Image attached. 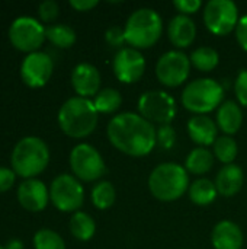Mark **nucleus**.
<instances>
[{
    "label": "nucleus",
    "instance_id": "1",
    "mask_svg": "<svg viewBox=\"0 0 247 249\" xmlns=\"http://www.w3.org/2000/svg\"><path fill=\"white\" fill-rule=\"evenodd\" d=\"M106 136L111 144L131 158H143L156 146V128L135 112H121L108 123Z\"/></svg>",
    "mask_w": 247,
    "mask_h": 249
},
{
    "label": "nucleus",
    "instance_id": "2",
    "mask_svg": "<svg viewBox=\"0 0 247 249\" xmlns=\"http://www.w3.org/2000/svg\"><path fill=\"white\" fill-rule=\"evenodd\" d=\"M99 112L93 101L82 96L68 98L58 111L60 128L73 139H83L92 134L98 125Z\"/></svg>",
    "mask_w": 247,
    "mask_h": 249
},
{
    "label": "nucleus",
    "instance_id": "3",
    "mask_svg": "<svg viewBox=\"0 0 247 249\" xmlns=\"http://www.w3.org/2000/svg\"><path fill=\"white\" fill-rule=\"evenodd\" d=\"M148 190L159 201H176L189 190L188 171L175 162L160 163L148 177Z\"/></svg>",
    "mask_w": 247,
    "mask_h": 249
},
{
    "label": "nucleus",
    "instance_id": "4",
    "mask_svg": "<svg viewBox=\"0 0 247 249\" xmlns=\"http://www.w3.org/2000/svg\"><path fill=\"white\" fill-rule=\"evenodd\" d=\"M10 162L16 175L31 179L48 166L49 149L42 139L28 136L15 144Z\"/></svg>",
    "mask_w": 247,
    "mask_h": 249
},
{
    "label": "nucleus",
    "instance_id": "5",
    "mask_svg": "<svg viewBox=\"0 0 247 249\" xmlns=\"http://www.w3.org/2000/svg\"><path fill=\"white\" fill-rule=\"evenodd\" d=\"M124 31L130 47L135 50H146L160 39L163 34V19L154 9L141 7L130 15Z\"/></svg>",
    "mask_w": 247,
    "mask_h": 249
},
{
    "label": "nucleus",
    "instance_id": "6",
    "mask_svg": "<svg viewBox=\"0 0 247 249\" xmlns=\"http://www.w3.org/2000/svg\"><path fill=\"white\" fill-rule=\"evenodd\" d=\"M224 99L223 86L208 77L195 79L189 82L181 96L185 109L194 112L195 115H207L208 112L220 108Z\"/></svg>",
    "mask_w": 247,
    "mask_h": 249
},
{
    "label": "nucleus",
    "instance_id": "7",
    "mask_svg": "<svg viewBox=\"0 0 247 249\" xmlns=\"http://www.w3.org/2000/svg\"><path fill=\"white\" fill-rule=\"evenodd\" d=\"M138 112L151 124H170L176 114L178 105L175 98L165 90H147L138 99Z\"/></svg>",
    "mask_w": 247,
    "mask_h": 249
},
{
    "label": "nucleus",
    "instance_id": "8",
    "mask_svg": "<svg viewBox=\"0 0 247 249\" xmlns=\"http://www.w3.org/2000/svg\"><path fill=\"white\" fill-rule=\"evenodd\" d=\"M70 166L77 179L92 182L102 178L106 172V165L96 147L87 143H80L70 153Z\"/></svg>",
    "mask_w": 247,
    "mask_h": 249
},
{
    "label": "nucleus",
    "instance_id": "9",
    "mask_svg": "<svg viewBox=\"0 0 247 249\" xmlns=\"http://www.w3.org/2000/svg\"><path fill=\"white\" fill-rule=\"evenodd\" d=\"M49 200L60 212L76 213L84 203V190L76 177L61 174L51 182Z\"/></svg>",
    "mask_w": 247,
    "mask_h": 249
},
{
    "label": "nucleus",
    "instance_id": "10",
    "mask_svg": "<svg viewBox=\"0 0 247 249\" xmlns=\"http://www.w3.org/2000/svg\"><path fill=\"white\" fill-rule=\"evenodd\" d=\"M204 23L214 35H229L239 23L237 4L231 0H210L204 7Z\"/></svg>",
    "mask_w": 247,
    "mask_h": 249
},
{
    "label": "nucleus",
    "instance_id": "11",
    "mask_svg": "<svg viewBox=\"0 0 247 249\" xmlns=\"http://www.w3.org/2000/svg\"><path fill=\"white\" fill-rule=\"evenodd\" d=\"M45 38V28L32 16H19L9 26V39L13 47L28 54L38 51Z\"/></svg>",
    "mask_w": 247,
    "mask_h": 249
},
{
    "label": "nucleus",
    "instance_id": "12",
    "mask_svg": "<svg viewBox=\"0 0 247 249\" xmlns=\"http://www.w3.org/2000/svg\"><path fill=\"white\" fill-rule=\"evenodd\" d=\"M191 73V60L181 50H170L160 55L156 64V76L159 82L167 88L183 85Z\"/></svg>",
    "mask_w": 247,
    "mask_h": 249
},
{
    "label": "nucleus",
    "instance_id": "13",
    "mask_svg": "<svg viewBox=\"0 0 247 249\" xmlns=\"http://www.w3.org/2000/svg\"><path fill=\"white\" fill-rule=\"evenodd\" d=\"M112 69L115 77L122 83L138 82L146 71V58L140 50L124 47L114 57Z\"/></svg>",
    "mask_w": 247,
    "mask_h": 249
},
{
    "label": "nucleus",
    "instance_id": "14",
    "mask_svg": "<svg viewBox=\"0 0 247 249\" xmlns=\"http://www.w3.org/2000/svg\"><path fill=\"white\" fill-rule=\"evenodd\" d=\"M54 70L52 58L44 51L29 53L20 64V77L29 88H42Z\"/></svg>",
    "mask_w": 247,
    "mask_h": 249
},
{
    "label": "nucleus",
    "instance_id": "15",
    "mask_svg": "<svg viewBox=\"0 0 247 249\" xmlns=\"http://www.w3.org/2000/svg\"><path fill=\"white\" fill-rule=\"evenodd\" d=\"M17 200L25 210L36 213L47 207L49 200V191L47 190V185L36 178L25 179L19 185Z\"/></svg>",
    "mask_w": 247,
    "mask_h": 249
},
{
    "label": "nucleus",
    "instance_id": "16",
    "mask_svg": "<svg viewBox=\"0 0 247 249\" xmlns=\"http://www.w3.org/2000/svg\"><path fill=\"white\" fill-rule=\"evenodd\" d=\"M71 85L77 96L87 99L96 96L100 88V73L98 67L90 63L77 64L71 73Z\"/></svg>",
    "mask_w": 247,
    "mask_h": 249
},
{
    "label": "nucleus",
    "instance_id": "17",
    "mask_svg": "<svg viewBox=\"0 0 247 249\" xmlns=\"http://www.w3.org/2000/svg\"><path fill=\"white\" fill-rule=\"evenodd\" d=\"M188 134L198 147H207L215 143L218 139V125L208 115H194L188 121Z\"/></svg>",
    "mask_w": 247,
    "mask_h": 249
},
{
    "label": "nucleus",
    "instance_id": "18",
    "mask_svg": "<svg viewBox=\"0 0 247 249\" xmlns=\"http://www.w3.org/2000/svg\"><path fill=\"white\" fill-rule=\"evenodd\" d=\"M243 241L242 229L231 220L218 222L211 233V242L215 249H242Z\"/></svg>",
    "mask_w": 247,
    "mask_h": 249
},
{
    "label": "nucleus",
    "instance_id": "19",
    "mask_svg": "<svg viewBox=\"0 0 247 249\" xmlns=\"http://www.w3.org/2000/svg\"><path fill=\"white\" fill-rule=\"evenodd\" d=\"M167 36L178 48H188L197 36V25L186 15H176L167 25Z\"/></svg>",
    "mask_w": 247,
    "mask_h": 249
},
{
    "label": "nucleus",
    "instance_id": "20",
    "mask_svg": "<svg viewBox=\"0 0 247 249\" xmlns=\"http://www.w3.org/2000/svg\"><path fill=\"white\" fill-rule=\"evenodd\" d=\"M245 182V174L243 169L236 165V163H230V165H224L215 178V187L220 196L223 197H233L236 196Z\"/></svg>",
    "mask_w": 247,
    "mask_h": 249
},
{
    "label": "nucleus",
    "instance_id": "21",
    "mask_svg": "<svg viewBox=\"0 0 247 249\" xmlns=\"http://www.w3.org/2000/svg\"><path fill=\"white\" fill-rule=\"evenodd\" d=\"M243 124V112L237 102L226 101L217 111V125L226 136L236 134Z\"/></svg>",
    "mask_w": 247,
    "mask_h": 249
},
{
    "label": "nucleus",
    "instance_id": "22",
    "mask_svg": "<svg viewBox=\"0 0 247 249\" xmlns=\"http://www.w3.org/2000/svg\"><path fill=\"white\" fill-rule=\"evenodd\" d=\"M214 166V153L207 147H195L186 156L185 169L192 175H205Z\"/></svg>",
    "mask_w": 247,
    "mask_h": 249
},
{
    "label": "nucleus",
    "instance_id": "23",
    "mask_svg": "<svg viewBox=\"0 0 247 249\" xmlns=\"http://www.w3.org/2000/svg\"><path fill=\"white\" fill-rule=\"evenodd\" d=\"M189 198L197 206H208L215 201L218 191L215 187V182H213L208 178H198L189 185L188 190Z\"/></svg>",
    "mask_w": 247,
    "mask_h": 249
},
{
    "label": "nucleus",
    "instance_id": "24",
    "mask_svg": "<svg viewBox=\"0 0 247 249\" xmlns=\"http://www.w3.org/2000/svg\"><path fill=\"white\" fill-rule=\"evenodd\" d=\"M70 232L79 241H89L96 232V223L93 217L84 212H76L70 219Z\"/></svg>",
    "mask_w": 247,
    "mask_h": 249
},
{
    "label": "nucleus",
    "instance_id": "25",
    "mask_svg": "<svg viewBox=\"0 0 247 249\" xmlns=\"http://www.w3.org/2000/svg\"><path fill=\"white\" fill-rule=\"evenodd\" d=\"M47 39L58 48H70L76 42V32L64 23H54L45 28Z\"/></svg>",
    "mask_w": 247,
    "mask_h": 249
},
{
    "label": "nucleus",
    "instance_id": "26",
    "mask_svg": "<svg viewBox=\"0 0 247 249\" xmlns=\"http://www.w3.org/2000/svg\"><path fill=\"white\" fill-rule=\"evenodd\" d=\"M93 104L99 114H114L115 111L119 109L122 104V96L119 90L114 88H105L100 89L99 93L95 96Z\"/></svg>",
    "mask_w": 247,
    "mask_h": 249
},
{
    "label": "nucleus",
    "instance_id": "27",
    "mask_svg": "<svg viewBox=\"0 0 247 249\" xmlns=\"http://www.w3.org/2000/svg\"><path fill=\"white\" fill-rule=\"evenodd\" d=\"M191 64L198 69L199 71H211L214 70L218 63H220V55L218 53L211 48V47H198L197 50L192 51L189 55Z\"/></svg>",
    "mask_w": 247,
    "mask_h": 249
},
{
    "label": "nucleus",
    "instance_id": "28",
    "mask_svg": "<svg viewBox=\"0 0 247 249\" xmlns=\"http://www.w3.org/2000/svg\"><path fill=\"white\" fill-rule=\"evenodd\" d=\"M92 203L99 210H108L116 200V190L112 182L100 181L92 188Z\"/></svg>",
    "mask_w": 247,
    "mask_h": 249
},
{
    "label": "nucleus",
    "instance_id": "29",
    "mask_svg": "<svg viewBox=\"0 0 247 249\" xmlns=\"http://www.w3.org/2000/svg\"><path fill=\"white\" fill-rule=\"evenodd\" d=\"M213 153L220 162L230 165L236 160L237 153H239V147H237V143L233 137L220 136L215 140V143L213 144Z\"/></svg>",
    "mask_w": 247,
    "mask_h": 249
},
{
    "label": "nucleus",
    "instance_id": "30",
    "mask_svg": "<svg viewBox=\"0 0 247 249\" xmlns=\"http://www.w3.org/2000/svg\"><path fill=\"white\" fill-rule=\"evenodd\" d=\"M35 249H66L64 239L51 229H39L33 235Z\"/></svg>",
    "mask_w": 247,
    "mask_h": 249
},
{
    "label": "nucleus",
    "instance_id": "31",
    "mask_svg": "<svg viewBox=\"0 0 247 249\" xmlns=\"http://www.w3.org/2000/svg\"><path fill=\"white\" fill-rule=\"evenodd\" d=\"M175 143H176V131L170 124L160 125L156 130V144L160 149L169 150L175 146Z\"/></svg>",
    "mask_w": 247,
    "mask_h": 249
},
{
    "label": "nucleus",
    "instance_id": "32",
    "mask_svg": "<svg viewBox=\"0 0 247 249\" xmlns=\"http://www.w3.org/2000/svg\"><path fill=\"white\" fill-rule=\"evenodd\" d=\"M60 13V6L54 0H44L38 6V15L44 22H52Z\"/></svg>",
    "mask_w": 247,
    "mask_h": 249
},
{
    "label": "nucleus",
    "instance_id": "33",
    "mask_svg": "<svg viewBox=\"0 0 247 249\" xmlns=\"http://www.w3.org/2000/svg\"><path fill=\"white\" fill-rule=\"evenodd\" d=\"M105 39H106V42H108L111 47H115V48H119V50H121V48H124L122 45L127 42L124 28L116 26V25H114V26L108 28V29H106V32H105Z\"/></svg>",
    "mask_w": 247,
    "mask_h": 249
},
{
    "label": "nucleus",
    "instance_id": "34",
    "mask_svg": "<svg viewBox=\"0 0 247 249\" xmlns=\"http://www.w3.org/2000/svg\"><path fill=\"white\" fill-rule=\"evenodd\" d=\"M234 92L239 104L247 108V70H242L237 74L234 82Z\"/></svg>",
    "mask_w": 247,
    "mask_h": 249
},
{
    "label": "nucleus",
    "instance_id": "35",
    "mask_svg": "<svg viewBox=\"0 0 247 249\" xmlns=\"http://www.w3.org/2000/svg\"><path fill=\"white\" fill-rule=\"evenodd\" d=\"M173 6L176 7V10H179V15L189 16V15L197 13L201 9L202 1L201 0H175Z\"/></svg>",
    "mask_w": 247,
    "mask_h": 249
},
{
    "label": "nucleus",
    "instance_id": "36",
    "mask_svg": "<svg viewBox=\"0 0 247 249\" xmlns=\"http://www.w3.org/2000/svg\"><path fill=\"white\" fill-rule=\"evenodd\" d=\"M15 179H16V174L13 169L0 166V193L10 190L15 184Z\"/></svg>",
    "mask_w": 247,
    "mask_h": 249
},
{
    "label": "nucleus",
    "instance_id": "37",
    "mask_svg": "<svg viewBox=\"0 0 247 249\" xmlns=\"http://www.w3.org/2000/svg\"><path fill=\"white\" fill-rule=\"evenodd\" d=\"M236 38L242 50L247 51V15L239 19V23L236 26Z\"/></svg>",
    "mask_w": 247,
    "mask_h": 249
},
{
    "label": "nucleus",
    "instance_id": "38",
    "mask_svg": "<svg viewBox=\"0 0 247 249\" xmlns=\"http://www.w3.org/2000/svg\"><path fill=\"white\" fill-rule=\"evenodd\" d=\"M70 6L79 12H87L98 6V0H70Z\"/></svg>",
    "mask_w": 247,
    "mask_h": 249
},
{
    "label": "nucleus",
    "instance_id": "39",
    "mask_svg": "<svg viewBox=\"0 0 247 249\" xmlns=\"http://www.w3.org/2000/svg\"><path fill=\"white\" fill-rule=\"evenodd\" d=\"M6 249H23V245L20 241H10Z\"/></svg>",
    "mask_w": 247,
    "mask_h": 249
},
{
    "label": "nucleus",
    "instance_id": "40",
    "mask_svg": "<svg viewBox=\"0 0 247 249\" xmlns=\"http://www.w3.org/2000/svg\"><path fill=\"white\" fill-rule=\"evenodd\" d=\"M0 249H6V247H1V245H0Z\"/></svg>",
    "mask_w": 247,
    "mask_h": 249
}]
</instances>
